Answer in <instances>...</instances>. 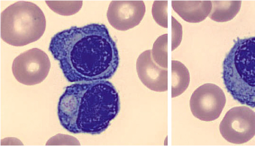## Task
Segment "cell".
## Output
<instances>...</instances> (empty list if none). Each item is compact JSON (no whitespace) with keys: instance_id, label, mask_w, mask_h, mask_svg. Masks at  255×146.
<instances>
[{"instance_id":"12","label":"cell","mask_w":255,"mask_h":146,"mask_svg":"<svg viewBox=\"0 0 255 146\" xmlns=\"http://www.w3.org/2000/svg\"><path fill=\"white\" fill-rule=\"evenodd\" d=\"M212 8L209 17L217 22L232 19L239 11L241 1H211Z\"/></svg>"},{"instance_id":"11","label":"cell","mask_w":255,"mask_h":146,"mask_svg":"<svg viewBox=\"0 0 255 146\" xmlns=\"http://www.w3.org/2000/svg\"><path fill=\"white\" fill-rule=\"evenodd\" d=\"M190 82L189 72L179 61H171V97L182 94L188 88Z\"/></svg>"},{"instance_id":"8","label":"cell","mask_w":255,"mask_h":146,"mask_svg":"<svg viewBox=\"0 0 255 146\" xmlns=\"http://www.w3.org/2000/svg\"><path fill=\"white\" fill-rule=\"evenodd\" d=\"M145 12L142 0H113L109 6L107 17L115 29L125 31L140 22Z\"/></svg>"},{"instance_id":"3","label":"cell","mask_w":255,"mask_h":146,"mask_svg":"<svg viewBox=\"0 0 255 146\" xmlns=\"http://www.w3.org/2000/svg\"><path fill=\"white\" fill-rule=\"evenodd\" d=\"M222 78L234 100L255 108V36L234 41L223 62Z\"/></svg>"},{"instance_id":"1","label":"cell","mask_w":255,"mask_h":146,"mask_svg":"<svg viewBox=\"0 0 255 146\" xmlns=\"http://www.w3.org/2000/svg\"><path fill=\"white\" fill-rule=\"evenodd\" d=\"M69 82L111 78L119 64L118 48L105 25L71 26L56 33L49 48Z\"/></svg>"},{"instance_id":"6","label":"cell","mask_w":255,"mask_h":146,"mask_svg":"<svg viewBox=\"0 0 255 146\" xmlns=\"http://www.w3.org/2000/svg\"><path fill=\"white\" fill-rule=\"evenodd\" d=\"M219 130L229 143L245 144L255 136V112L246 106L233 107L225 114Z\"/></svg>"},{"instance_id":"7","label":"cell","mask_w":255,"mask_h":146,"mask_svg":"<svg viewBox=\"0 0 255 146\" xmlns=\"http://www.w3.org/2000/svg\"><path fill=\"white\" fill-rule=\"evenodd\" d=\"M226 102L225 95L221 88L212 83H206L197 88L190 100L193 115L206 122L217 119Z\"/></svg>"},{"instance_id":"5","label":"cell","mask_w":255,"mask_h":146,"mask_svg":"<svg viewBox=\"0 0 255 146\" xmlns=\"http://www.w3.org/2000/svg\"><path fill=\"white\" fill-rule=\"evenodd\" d=\"M51 67L49 58L42 50L33 48L14 58L12 71L19 82L34 85L42 82L47 76Z\"/></svg>"},{"instance_id":"4","label":"cell","mask_w":255,"mask_h":146,"mask_svg":"<svg viewBox=\"0 0 255 146\" xmlns=\"http://www.w3.org/2000/svg\"><path fill=\"white\" fill-rule=\"evenodd\" d=\"M46 26L44 14L36 4L18 1L1 13L0 36L7 44L23 46L38 40Z\"/></svg>"},{"instance_id":"13","label":"cell","mask_w":255,"mask_h":146,"mask_svg":"<svg viewBox=\"0 0 255 146\" xmlns=\"http://www.w3.org/2000/svg\"><path fill=\"white\" fill-rule=\"evenodd\" d=\"M167 43L168 34L161 35L154 42L152 50L153 60L164 68H168Z\"/></svg>"},{"instance_id":"9","label":"cell","mask_w":255,"mask_h":146,"mask_svg":"<svg viewBox=\"0 0 255 146\" xmlns=\"http://www.w3.org/2000/svg\"><path fill=\"white\" fill-rule=\"evenodd\" d=\"M136 69L141 82L151 90L161 92L168 90V70L153 60L151 51L141 53L137 59Z\"/></svg>"},{"instance_id":"14","label":"cell","mask_w":255,"mask_h":146,"mask_svg":"<svg viewBox=\"0 0 255 146\" xmlns=\"http://www.w3.org/2000/svg\"><path fill=\"white\" fill-rule=\"evenodd\" d=\"M52 10L62 15H71L77 13L81 8L82 1H45Z\"/></svg>"},{"instance_id":"2","label":"cell","mask_w":255,"mask_h":146,"mask_svg":"<svg viewBox=\"0 0 255 146\" xmlns=\"http://www.w3.org/2000/svg\"><path fill=\"white\" fill-rule=\"evenodd\" d=\"M120 110L115 87L100 80L67 86L59 98L57 115L61 126L71 133L98 135L108 128Z\"/></svg>"},{"instance_id":"10","label":"cell","mask_w":255,"mask_h":146,"mask_svg":"<svg viewBox=\"0 0 255 146\" xmlns=\"http://www.w3.org/2000/svg\"><path fill=\"white\" fill-rule=\"evenodd\" d=\"M173 10L185 21L198 23L210 14L212 8L210 0H172Z\"/></svg>"}]
</instances>
